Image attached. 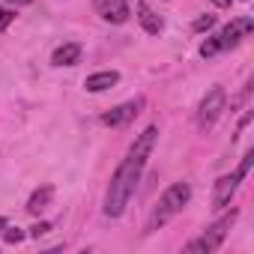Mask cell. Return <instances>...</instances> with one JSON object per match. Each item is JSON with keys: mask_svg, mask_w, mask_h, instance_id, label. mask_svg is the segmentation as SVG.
Listing matches in <instances>:
<instances>
[{"mask_svg": "<svg viewBox=\"0 0 254 254\" xmlns=\"http://www.w3.org/2000/svg\"><path fill=\"white\" fill-rule=\"evenodd\" d=\"M156 138H159V126H147V129L132 141L129 153L123 156V162L117 165V171L111 174V183H108V191H105V218H120L129 206L135 189H138V180L147 168V159L156 147Z\"/></svg>", "mask_w": 254, "mask_h": 254, "instance_id": "obj_1", "label": "cell"}, {"mask_svg": "<svg viewBox=\"0 0 254 254\" xmlns=\"http://www.w3.org/2000/svg\"><path fill=\"white\" fill-rule=\"evenodd\" d=\"M189 200H191V183H186V180L171 183V186L159 194V200H156V206H153V215H150V221H147V233L162 230L171 218H177V215L189 206Z\"/></svg>", "mask_w": 254, "mask_h": 254, "instance_id": "obj_2", "label": "cell"}, {"mask_svg": "<svg viewBox=\"0 0 254 254\" xmlns=\"http://www.w3.org/2000/svg\"><path fill=\"white\" fill-rule=\"evenodd\" d=\"M254 33V18L251 15H236L227 27H221L215 36H206V42L200 45V57L203 60H212V57H218V54H224V51H230V48H236L245 36H251Z\"/></svg>", "mask_w": 254, "mask_h": 254, "instance_id": "obj_3", "label": "cell"}, {"mask_svg": "<svg viewBox=\"0 0 254 254\" xmlns=\"http://www.w3.org/2000/svg\"><path fill=\"white\" fill-rule=\"evenodd\" d=\"M236 218H239V209H230L227 215H221L218 221H212L197 239H191V242L186 245V251H189V254H212V251H218L221 242H224V236H227V230L233 227Z\"/></svg>", "mask_w": 254, "mask_h": 254, "instance_id": "obj_4", "label": "cell"}, {"mask_svg": "<svg viewBox=\"0 0 254 254\" xmlns=\"http://www.w3.org/2000/svg\"><path fill=\"white\" fill-rule=\"evenodd\" d=\"M251 162H254V150H248L245 156H242V162H239V168L233 171V174H224V177H218L215 180V186H212V209H224L230 200H233V194L239 191V183L248 177V171H251Z\"/></svg>", "mask_w": 254, "mask_h": 254, "instance_id": "obj_5", "label": "cell"}, {"mask_svg": "<svg viewBox=\"0 0 254 254\" xmlns=\"http://www.w3.org/2000/svg\"><path fill=\"white\" fill-rule=\"evenodd\" d=\"M224 108H227V93H224V87H212V90L200 99V108H197V126H200V129H209V126L221 117Z\"/></svg>", "mask_w": 254, "mask_h": 254, "instance_id": "obj_6", "label": "cell"}, {"mask_svg": "<svg viewBox=\"0 0 254 254\" xmlns=\"http://www.w3.org/2000/svg\"><path fill=\"white\" fill-rule=\"evenodd\" d=\"M144 108V99H132V102H123L117 108H111L108 114H102V123L111 126V129H123V126H129Z\"/></svg>", "mask_w": 254, "mask_h": 254, "instance_id": "obj_7", "label": "cell"}, {"mask_svg": "<svg viewBox=\"0 0 254 254\" xmlns=\"http://www.w3.org/2000/svg\"><path fill=\"white\" fill-rule=\"evenodd\" d=\"M93 9L108 24H126V21H129V15H132L129 0H93Z\"/></svg>", "mask_w": 254, "mask_h": 254, "instance_id": "obj_8", "label": "cell"}, {"mask_svg": "<svg viewBox=\"0 0 254 254\" xmlns=\"http://www.w3.org/2000/svg\"><path fill=\"white\" fill-rule=\"evenodd\" d=\"M117 84H120V72L117 69H102V72H93V75L84 78V90L87 93H105V90H111Z\"/></svg>", "mask_w": 254, "mask_h": 254, "instance_id": "obj_9", "label": "cell"}, {"mask_svg": "<svg viewBox=\"0 0 254 254\" xmlns=\"http://www.w3.org/2000/svg\"><path fill=\"white\" fill-rule=\"evenodd\" d=\"M135 12H138V21H141V27L150 33V36H159L162 30H165V21L147 6V0H135Z\"/></svg>", "mask_w": 254, "mask_h": 254, "instance_id": "obj_10", "label": "cell"}, {"mask_svg": "<svg viewBox=\"0 0 254 254\" xmlns=\"http://www.w3.org/2000/svg\"><path fill=\"white\" fill-rule=\"evenodd\" d=\"M51 200H54V186H51V183H42V186L27 197V206H24V209H27L30 215H39V212H45V209L51 206Z\"/></svg>", "mask_w": 254, "mask_h": 254, "instance_id": "obj_11", "label": "cell"}, {"mask_svg": "<svg viewBox=\"0 0 254 254\" xmlns=\"http://www.w3.org/2000/svg\"><path fill=\"white\" fill-rule=\"evenodd\" d=\"M81 54H84V48L78 42H63V45L54 48L51 63L54 66H75V63H81Z\"/></svg>", "mask_w": 254, "mask_h": 254, "instance_id": "obj_12", "label": "cell"}, {"mask_svg": "<svg viewBox=\"0 0 254 254\" xmlns=\"http://www.w3.org/2000/svg\"><path fill=\"white\" fill-rule=\"evenodd\" d=\"M0 236H3V239H6V242H9V245H18V242H21V239H24V236H27V233H24V230H21V227H6V230H3V233H0Z\"/></svg>", "mask_w": 254, "mask_h": 254, "instance_id": "obj_13", "label": "cell"}, {"mask_svg": "<svg viewBox=\"0 0 254 254\" xmlns=\"http://www.w3.org/2000/svg\"><path fill=\"white\" fill-rule=\"evenodd\" d=\"M12 21H15V9L12 6H0V33H3Z\"/></svg>", "mask_w": 254, "mask_h": 254, "instance_id": "obj_14", "label": "cell"}, {"mask_svg": "<svg viewBox=\"0 0 254 254\" xmlns=\"http://www.w3.org/2000/svg\"><path fill=\"white\" fill-rule=\"evenodd\" d=\"M209 27H215V15H200V18L191 24L194 33H203V30H209Z\"/></svg>", "mask_w": 254, "mask_h": 254, "instance_id": "obj_15", "label": "cell"}, {"mask_svg": "<svg viewBox=\"0 0 254 254\" xmlns=\"http://www.w3.org/2000/svg\"><path fill=\"white\" fill-rule=\"evenodd\" d=\"M45 233H51V221H36V224L27 230V236H33V239H39V236H45Z\"/></svg>", "mask_w": 254, "mask_h": 254, "instance_id": "obj_16", "label": "cell"}, {"mask_svg": "<svg viewBox=\"0 0 254 254\" xmlns=\"http://www.w3.org/2000/svg\"><path fill=\"white\" fill-rule=\"evenodd\" d=\"M33 0H6V6H12V9H21V6H30Z\"/></svg>", "mask_w": 254, "mask_h": 254, "instance_id": "obj_17", "label": "cell"}, {"mask_svg": "<svg viewBox=\"0 0 254 254\" xmlns=\"http://www.w3.org/2000/svg\"><path fill=\"white\" fill-rule=\"evenodd\" d=\"M209 3H212V6H218V9H227L233 0H209Z\"/></svg>", "mask_w": 254, "mask_h": 254, "instance_id": "obj_18", "label": "cell"}, {"mask_svg": "<svg viewBox=\"0 0 254 254\" xmlns=\"http://www.w3.org/2000/svg\"><path fill=\"white\" fill-rule=\"evenodd\" d=\"M6 227H9V221H6V218H3V215H0V233H3V230H6Z\"/></svg>", "mask_w": 254, "mask_h": 254, "instance_id": "obj_19", "label": "cell"}]
</instances>
